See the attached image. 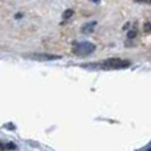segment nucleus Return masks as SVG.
<instances>
[{
	"label": "nucleus",
	"mask_w": 151,
	"mask_h": 151,
	"mask_svg": "<svg viewBox=\"0 0 151 151\" xmlns=\"http://www.w3.org/2000/svg\"><path fill=\"white\" fill-rule=\"evenodd\" d=\"M86 66H91V68H101V69H123L130 66V63L126 60H122V58H107V60L102 61L101 64H90V65Z\"/></svg>",
	"instance_id": "nucleus-1"
},
{
	"label": "nucleus",
	"mask_w": 151,
	"mask_h": 151,
	"mask_svg": "<svg viewBox=\"0 0 151 151\" xmlns=\"http://www.w3.org/2000/svg\"><path fill=\"white\" fill-rule=\"evenodd\" d=\"M94 50H96L94 44H91V42H89V41H83V42H80V44L76 45L73 52L77 56H89V55H91Z\"/></svg>",
	"instance_id": "nucleus-2"
},
{
	"label": "nucleus",
	"mask_w": 151,
	"mask_h": 151,
	"mask_svg": "<svg viewBox=\"0 0 151 151\" xmlns=\"http://www.w3.org/2000/svg\"><path fill=\"white\" fill-rule=\"evenodd\" d=\"M24 57L36 61H52V60H60L61 56L50 55V53H28V55H24Z\"/></svg>",
	"instance_id": "nucleus-3"
},
{
	"label": "nucleus",
	"mask_w": 151,
	"mask_h": 151,
	"mask_svg": "<svg viewBox=\"0 0 151 151\" xmlns=\"http://www.w3.org/2000/svg\"><path fill=\"white\" fill-rule=\"evenodd\" d=\"M94 27H96V21H91V23L86 24V25L83 27L82 32H83V33H90V32L94 31Z\"/></svg>",
	"instance_id": "nucleus-4"
},
{
	"label": "nucleus",
	"mask_w": 151,
	"mask_h": 151,
	"mask_svg": "<svg viewBox=\"0 0 151 151\" xmlns=\"http://www.w3.org/2000/svg\"><path fill=\"white\" fill-rule=\"evenodd\" d=\"M0 149H1V150H16V146L12 143V142H8L7 145H5V143L0 145Z\"/></svg>",
	"instance_id": "nucleus-5"
},
{
	"label": "nucleus",
	"mask_w": 151,
	"mask_h": 151,
	"mask_svg": "<svg viewBox=\"0 0 151 151\" xmlns=\"http://www.w3.org/2000/svg\"><path fill=\"white\" fill-rule=\"evenodd\" d=\"M74 15V12H73V9H66L65 12H64V19H65V20H68V19H70L72 16Z\"/></svg>",
	"instance_id": "nucleus-6"
},
{
	"label": "nucleus",
	"mask_w": 151,
	"mask_h": 151,
	"mask_svg": "<svg viewBox=\"0 0 151 151\" xmlns=\"http://www.w3.org/2000/svg\"><path fill=\"white\" fill-rule=\"evenodd\" d=\"M135 36H137V32H135V31H130V32L127 33V37H129V39H134Z\"/></svg>",
	"instance_id": "nucleus-7"
},
{
	"label": "nucleus",
	"mask_w": 151,
	"mask_h": 151,
	"mask_svg": "<svg viewBox=\"0 0 151 151\" xmlns=\"http://www.w3.org/2000/svg\"><path fill=\"white\" fill-rule=\"evenodd\" d=\"M145 31H146V32H151V23H146V24H145Z\"/></svg>",
	"instance_id": "nucleus-8"
},
{
	"label": "nucleus",
	"mask_w": 151,
	"mask_h": 151,
	"mask_svg": "<svg viewBox=\"0 0 151 151\" xmlns=\"http://www.w3.org/2000/svg\"><path fill=\"white\" fill-rule=\"evenodd\" d=\"M91 1H96V3H99V0H91Z\"/></svg>",
	"instance_id": "nucleus-9"
}]
</instances>
